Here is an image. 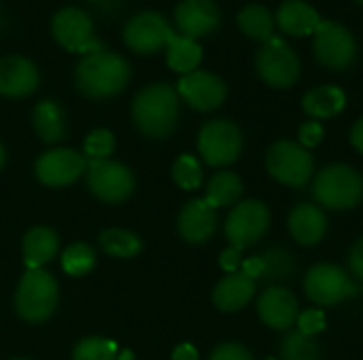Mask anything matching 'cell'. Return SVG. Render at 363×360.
Wrapping results in <instances>:
<instances>
[{
  "label": "cell",
  "mask_w": 363,
  "mask_h": 360,
  "mask_svg": "<svg viewBox=\"0 0 363 360\" xmlns=\"http://www.w3.org/2000/svg\"><path fill=\"white\" fill-rule=\"evenodd\" d=\"M130 74L132 70L123 55L102 49L83 55V59L77 64L74 70V83L85 98L106 100L121 93L128 87Z\"/></svg>",
  "instance_id": "1"
},
{
  "label": "cell",
  "mask_w": 363,
  "mask_h": 360,
  "mask_svg": "<svg viewBox=\"0 0 363 360\" xmlns=\"http://www.w3.org/2000/svg\"><path fill=\"white\" fill-rule=\"evenodd\" d=\"M179 93L168 83H153L143 87L132 102L134 125L147 138L162 140L170 136L179 123L181 106Z\"/></svg>",
  "instance_id": "2"
},
{
  "label": "cell",
  "mask_w": 363,
  "mask_h": 360,
  "mask_svg": "<svg viewBox=\"0 0 363 360\" xmlns=\"http://www.w3.org/2000/svg\"><path fill=\"white\" fill-rule=\"evenodd\" d=\"M313 197L330 210H353L363 199L362 174L345 163L328 166L313 180Z\"/></svg>",
  "instance_id": "3"
},
{
  "label": "cell",
  "mask_w": 363,
  "mask_h": 360,
  "mask_svg": "<svg viewBox=\"0 0 363 360\" xmlns=\"http://www.w3.org/2000/svg\"><path fill=\"white\" fill-rule=\"evenodd\" d=\"M57 308V282L45 269H28L15 293V310L21 320L38 325L51 318Z\"/></svg>",
  "instance_id": "4"
},
{
  "label": "cell",
  "mask_w": 363,
  "mask_h": 360,
  "mask_svg": "<svg viewBox=\"0 0 363 360\" xmlns=\"http://www.w3.org/2000/svg\"><path fill=\"white\" fill-rule=\"evenodd\" d=\"M51 34L55 42L70 53L89 55L104 49V42L96 36L91 15L79 6L60 8L51 17Z\"/></svg>",
  "instance_id": "5"
},
{
  "label": "cell",
  "mask_w": 363,
  "mask_h": 360,
  "mask_svg": "<svg viewBox=\"0 0 363 360\" xmlns=\"http://www.w3.org/2000/svg\"><path fill=\"white\" fill-rule=\"evenodd\" d=\"M266 168L274 180L287 187H304L315 174V159L308 149L294 140H279L266 153Z\"/></svg>",
  "instance_id": "6"
},
{
  "label": "cell",
  "mask_w": 363,
  "mask_h": 360,
  "mask_svg": "<svg viewBox=\"0 0 363 360\" xmlns=\"http://www.w3.org/2000/svg\"><path fill=\"white\" fill-rule=\"evenodd\" d=\"M313 51L321 66L330 70H347L357 59V42L355 36L338 21L321 19L315 30Z\"/></svg>",
  "instance_id": "7"
},
{
  "label": "cell",
  "mask_w": 363,
  "mask_h": 360,
  "mask_svg": "<svg viewBox=\"0 0 363 360\" xmlns=\"http://www.w3.org/2000/svg\"><path fill=\"white\" fill-rule=\"evenodd\" d=\"M198 151L204 163L213 168L230 166L242 153V132L228 119L208 121L198 134Z\"/></svg>",
  "instance_id": "8"
},
{
  "label": "cell",
  "mask_w": 363,
  "mask_h": 360,
  "mask_svg": "<svg viewBox=\"0 0 363 360\" xmlns=\"http://www.w3.org/2000/svg\"><path fill=\"white\" fill-rule=\"evenodd\" d=\"M270 229V210L264 202L245 199L236 204L225 221V238L236 250L255 246Z\"/></svg>",
  "instance_id": "9"
},
{
  "label": "cell",
  "mask_w": 363,
  "mask_h": 360,
  "mask_svg": "<svg viewBox=\"0 0 363 360\" xmlns=\"http://www.w3.org/2000/svg\"><path fill=\"white\" fill-rule=\"evenodd\" d=\"M304 291L315 306L330 308L342 303L349 297H355L359 293V286L342 267L332 263H319L308 269L304 278Z\"/></svg>",
  "instance_id": "10"
},
{
  "label": "cell",
  "mask_w": 363,
  "mask_h": 360,
  "mask_svg": "<svg viewBox=\"0 0 363 360\" xmlns=\"http://www.w3.org/2000/svg\"><path fill=\"white\" fill-rule=\"evenodd\" d=\"M257 74L277 89H287L296 85L300 79V57L298 53L283 40V38H270L264 42L255 57Z\"/></svg>",
  "instance_id": "11"
},
{
  "label": "cell",
  "mask_w": 363,
  "mask_h": 360,
  "mask_svg": "<svg viewBox=\"0 0 363 360\" xmlns=\"http://www.w3.org/2000/svg\"><path fill=\"white\" fill-rule=\"evenodd\" d=\"M85 178H87L89 191L106 204L125 202L134 193V187H136L132 170L113 159L87 161Z\"/></svg>",
  "instance_id": "12"
},
{
  "label": "cell",
  "mask_w": 363,
  "mask_h": 360,
  "mask_svg": "<svg viewBox=\"0 0 363 360\" xmlns=\"http://www.w3.org/2000/svg\"><path fill=\"white\" fill-rule=\"evenodd\" d=\"M174 34L168 19L157 11H140L132 15L123 25V42L138 55H151L166 49L168 38Z\"/></svg>",
  "instance_id": "13"
},
{
  "label": "cell",
  "mask_w": 363,
  "mask_h": 360,
  "mask_svg": "<svg viewBox=\"0 0 363 360\" xmlns=\"http://www.w3.org/2000/svg\"><path fill=\"white\" fill-rule=\"evenodd\" d=\"M87 170V159L74 149H53L36 159V178L51 189L72 185Z\"/></svg>",
  "instance_id": "14"
},
{
  "label": "cell",
  "mask_w": 363,
  "mask_h": 360,
  "mask_svg": "<svg viewBox=\"0 0 363 360\" xmlns=\"http://www.w3.org/2000/svg\"><path fill=\"white\" fill-rule=\"evenodd\" d=\"M179 98H183L194 110L211 112L219 108L225 102L228 87L215 72L208 70H194L189 74H183L177 85Z\"/></svg>",
  "instance_id": "15"
},
{
  "label": "cell",
  "mask_w": 363,
  "mask_h": 360,
  "mask_svg": "<svg viewBox=\"0 0 363 360\" xmlns=\"http://www.w3.org/2000/svg\"><path fill=\"white\" fill-rule=\"evenodd\" d=\"M221 23V11L215 0H181L174 8V25L187 38L213 34Z\"/></svg>",
  "instance_id": "16"
},
{
  "label": "cell",
  "mask_w": 363,
  "mask_h": 360,
  "mask_svg": "<svg viewBox=\"0 0 363 360\" xmlns=\"http://www.w3.org/2000/svg\"><path fill=\"white\" fill-rule=\"evenodd\" d=\"M257 314L266 327L274 331H287L298 323L300 303L291 291L283 286H270L257 299Z\"/></svg>",
  "instance_id": "17"
},
{
  "label": "cell",
  "mask_w": 363,
  "mask_h": 360,
  "mask_svg": "<svg viewBox=\"0 0 363 360\" xmlns=\"http://www.w3.org/2000/svg\"><path fill=\"white\" fill-rule=\"evenodd\" d=\"M40 74L32 59L23 55L0 57V95L28 98L38 89Z\"/></svg>",
  "instance_id": "18"
},
{
  "label": "cell",
  "mask_w": 363,
  "mask_h": 360,
  "mask_svg": "<svg viewBox=\"0 0 363 360\" xmlns=\"http://www.w3.org/2000/svg\"><path fill=\"white\" fill-rule=\"evenodd\" d=\"M177 227L187 244H206L217 229V214L204 199H191L183 206Z\"/></svg>",
  "instance_id": "19"
},
{
  "label": "cell",
  "mask_w": 363,
  "mask_h": 360,
  "mask_svg": "<svg viewBox=\"0 0 363 360\" xmlns=\"http://www.w3.org/2000/svg\"><path fill=\"white\" fill-rule=\"evenodd\" d=\"M289 233L302 246L319 244L328 233V216L325 212L308 202L298 204L289 214Z\"/></svg>",
  "instance_id": "20"
},
{
  "label": "cell",
  "mask_w": 363,
  "mask_h": 360,
  "mask_svg": "<svg viewBox=\"0 0 363 360\" xmlns=\"http://www.w3.org/2000/svg\"><path fill=\"white\" fill-rule=\"evenodd\" d=\"M274 23L289 36H311L319 28L321 17L306 0H285L274 15Z\"/></svg>",
  "instance_id": "21"
},
{
  "label": "cell",
  "mask_w": 363,
  "mask_h": 360,
  "mask_svg": "<svg viewBox=\"0 0 363 360\" xmlns=\"http://www.w3.org/2000/svg\"><path fill=\"white\" fill-rule=\"evenodd\" d=\"M257 280L249 278L242 272L228 274L213 291V301L221 312H238L242 310L255 295Z\"/></svg>",
  "instance_id": "22"
},
{
  "label": "cell",
  "mask_w": 363,
  "mask_h": 360,
  "mask_svg": "<svg viewBox=\"0 0 363 360\" xmlns=\"http://www.w3.org/2000/svg\"><path fill=\"white\" fill-rule=\"evenodd\" d=\"M60 240L51 227H32L23 238V263L28 269H43L57 255Z\"/></svg>",
  "instance_id": "23"
},
{
  "label": "cell",
  "mask_w": 363,
  "mask_h": 360,
  "mask_svg": "<svg viewBox=\"0 0 363 360\" xmlns=\"http://www.w3.org/2000/svg\"><path fill=\"white\" fill-rule=\"evenodd\" d=\"M345 106H347V93L336 85L315 87L302 100V108L313 121L332 119V117L340 115L345 110Z\"/></svg>",
  "instance_id": "24"
},
{
  "label": "cell",
  "mask_w": 363,
  "mask_h": 360,
  "mask_svg": "<svg viewBox=\"0 0 363 360\" xmlns=\"http://www.w3.org/2000/svg\"><path fill=\"white\" fill-rule=\"evenodd\" d=\"M202 47L198 45V40L187 38L179 32H174L168 38L166 45V64L170 70L179 72V74H189L194 70H198L200 62H202Z\"/></svg>",
  "instance_id": "25"
},
{
  "label": "cell",
  "mask_w": 363,
  "mask_h": 360,
  "mask_svg": "<svg viewBox=\"0 0 363 360\" xmlns=\"http://www.w3.org/2000/svg\"><path fill=\"white\" fill-rule=\"evenodd\" d=\"M32 123L38 134V138L47 144H55L64 140L66 136V119L64 110L57 102L53 100H43L34 106L32 112Z\"/></svg>",
  "instance_id": "26"
},
{
  "label": "cell",
  "mask_w": 363,
  "mask_h": 360,
  "mask_svg": "<svg viewBox=\"0 0 363 360\" xmlns=\"http://www.w3.org/2000/svg\"><path fill=\"white\" fill-rule=\"evenodd\" d=\"M236 23L240 28V32L245 36H249L251 40L257 42H268L270 38H274V17L272 13L264 6V4H247L238 11L236 15Z\"/></svg>",
  "instance_id": "27"
},
{
  "label": "cell",
  "mask_w": 363,
  "mask_h": 360,
  "mask_svg": "<svg viewBox=\"0 0 363 360\" xmlns=\"http://www.w3.org/2000/svg\"><path fill=\"white\" fill-rule=\"evenodd\" d=\"M242 195V180L234 172H217L208 185H206V195L204 202L215 210V208H225L234 206Z\"/></svg>",
  "instance_id": "28"
},
{
  "label": "cell",
  "mask_w": 363,
  "mask_h": 360,
  "mask_svg": "<svg viewBox=\"0 0 363 360\" xmlns=\"http://www.w3.org/2000/svg\"><path fill=\"white\" fill-rule=\"evenodd\" d=\"M100 246L108 257L115 259H132L140 252V238L125 229H106L100 233Z\"/></svg>",
  "instance_id": "29"
},
{
  "label": "cell",
  "mask_w": 363,
  "mask_h": 360,
  "mask_svg": "<svg viewBox=\"0 0 363 360\" xmlns=\"http://www.w3.org/2000/svg\"><path fill=\"white\" fill-rule=\"evenodd\" d=\"M264 261V280L268 282H285L291 280V276L296 274V257L285 250V248H270L264 255H259Z\"/></svg>",
  "instance_id": "30"
},
{
  "label": "cell",
  "mask_w": 363,
  "mask_h": 360,
  "mask_svg": "<svg viewBox=\"0 0 363 360\" xmlns=\"http://www.w3.org/2000/svg\"><path fill=\"white\" fill-rule=\"evenodd\" d=\"M96 265V252L91 246L83 244V242H77V244H70L64 252H62V267L68 276L72 278H81V276H87Z\"/></svg>",
  "instance_id": "31"
},
{
  "label": "cell",
  "mask_w": 363,
  "mask_h": 360,
  "mask_svg": "<svg viewBox=\"0 0 363 360\" xmlns=\"http://www.w3.org/2000/svg\"><path fill=\"white\" fill-rule=\"evenodd\" d=\"M281 360H321V348L317 346L315 337L291 331L281 342Z\"/></svg>",
  "instance_id": "32"
},
{
  "label": "cell",
  "mask_w": 363,
  "mask_h": 360,
  "mask_svg": "<svg viewBox=\"0 0 363 360\" xmlns=\"http://www.w3.org/2000/svg\"><path fill=\"white\" fill-rule=\"evenodd\" d=\"M117 344L106 337H85L72 350V360H117Z\"/></svg>",
  "instance_id": "33"
},
{
  "label": "cell",
  "mask_w": 363,
  "mask_h": 360,
  "mask_svg": "<svg viewBox=\"0 0 363 360\" xmlns=\"http://www.w3.org/2000/svg\"><path fill=\"white\" fill-rule=\"evenodd\" d=\"M172 178L185 191L200 189V185H202V166H200V161L194 155H181L172 163Z\"/></svg>",
  "instance_id": "34"
},
{
  "label": "cell",
  "mask_w": 363,
  "mask_h": 360,
  "mask_svg": "<svg viewBox=\"0 0 363 360\" xmlns=\"http://www.w3.org/2000/svg\"><path fill=\"white\" fill-rule=\"evenodd\" d=\"M83 151L85 157L89 161H100V159H108L115 151V136L108 129H94L91 134H87L85 142H83Z\"/></svg>",
  "instance_id": "35"
},
{
  "label": "cell",
  "mask_w": 363,
  "mask_h": 360,
  "mask_svg": "<svg viewBox=\"0 0 363 360\" xmlns=\"http://www.w3.org/2000/svg\"><path fill=\"white\" fill-rule=\"evenodd\" d=\"M325 329V314L317 308L304 310L298 316V331L306 337H315Z\"/></svg>",
  "instance_id": "36"
},
{
  "label": "cell",
  "mask_w": 363,
  "mask_h": 360,
  "mask_svg": "<svg viewBox=\"0 0 363 360\" xmlns=\"http://www.w3.org/2000/svg\"><path fill=\"white\" fill-rule=\"evenodd\" d=\"M323 136H325V129H323V125H321L319 121H306V123L300 125L298 142H300L304 149L311 151V149H315V146L321 144Z\"/></svg>",
  "instance_id": "37"
},
{
  "label": "cell",
  "mask_w": 363,
  "mask_h": 360,
  "mask_svg": "<svg viewBox=\"0 0 363 360\" xmlns=\"http://www.w3.org/2000/svg\"><path fill=\"white\" fill-rule=\"evenodd\" d=\"M208 360H253V356L245 346L228 342V344H221L219 348H215Z\"/></svg>",
  "instance_id": "38"
},
{
  "label": "cell",
  "mask_w": 363,
  "mask_h": 360,
  "mask_svg": "<svg viewBox=\"0 0 363 360\" xmlns=\"http://www.w3.org/2000/svg\"><path fill=\"white\" fill-rule=\"evenodd\" d=\"M349 269L359 282H363V238L357 240L349 250Z\"/></svg>",
  "instance_id": "39"
},
{
  "label": "cell",
  "mask_w": 363,
  "mask_h": 360,
  "mask_svg": "<svg viewBox=\"0 0 363 360\" xmlns=\"http://www.w3.org/2000/svg\"><path fill=\"white\" fill-rule=\"evenodd\" d=\"M219 265H221V269L223 272H228V274H234V272H240L238 267L242 265V259H240V250H236V248H228V250H223L221 252V257H219Z\"/></svg>",
  "instance_id": "40"
},
{
  "label": "cell",
  "mask_w": 363,
  "mask_h": 360,
  "mask_svg": "<svg viewBox=\"0 0 363 360\" xmlns=\"http://www.w3.org/2000/svg\"><path fill=\"white\" fill-rule=\"evenodd\" d=\"M242 274H247L249 278H253V280H257V278H262L264 276V261H262V257H253V259H247L245 263H242V269H240Z\"/></svg>",
  "instance_id": "41"
},
{
  "label": "cell",
  "mask_w": 363,
  "mask_h": 360,
  "mask_svg": "<svg viewBox=\"0 0 363 360\" xmlns=\"http://www.w3.org/2000/svg\"><path fill=\"white\" fill-rule=\"evenodd\" d=\"M200 359V354H198V350L191 346V344H181V346H177L174 348V352H172V360H198Z\"/></svg>",
  "instance_id": "42"
},
{
  "label": "cell",
  "mask_w": 363,
  "mask_h": 360,
  "mask_svg": "<svg viewBox=\"0 0 363 360\" xmlns=\"http://www.w3.org/2000/svg\"><path fill=\"white\" fill-rule=\"evenodd\" d=\"M351 144L363 155V117L359 121H355V125L351 129Z\"/></svg>",
  "instance_id": "43"
},
{
  "label": "cell",
  "mask_w": 363,
  "mask_h": 360,
  "mask_svg": "<svg viewBox=\"0 0 363 360\" xmlns=\"http://www.w3.org/2000/svg\"><path fill=\"white\" fill-rule=\"evenodd\" d=\"M4 161H6V151H4V146H2V142H0V170H2V166H4Z\"/></svg>",
  "instance_id": "44"
},
{
  "label": "cell",
  "mask_w": 363,
  "mask_h": 360,
  "mask_svg": "<svg viewBox=\"0 0 363 360\" xmlns=\"http://www.w3.org/2000/svg\"><path fill=\"white\" fill-rule=\"evenodd\" d=\"M355 2H357V4H362V6H363V0H355Z\"/></svg>",
  "instance_id": "45"
},
{
  "label": "cell",
  "mask_w": 363,
  "mask_h": 360,
  "mask_svg": "<svg viewBox=\"0 0 363 360\" xmlns=\"http://www.w3.org/2000/svg\"><path fill=\"white\" fill-rule=\"evenodd\" d=\"M91 2H100V0H91Z\"/></svg>",
  "instance_id": "46"
},
{
  "label": "cell",
  "mask_w": 363,
  "mask_h": 360,
  "mask_svg": "<svg viewBox=\"0 0 363 360\" xmlns=\"http://www.w3.org/2000/svg\"><path fill=\"white\" fill-rule=\"evenodd\" d=\"M15 360H26V359H15Z\"/></svg>",
  "instance_id": "47"
},
{
  "label": "cell",
  "mask_w": 363,
  "mask_h": 360,
  "mask_svg": "<svg viewBox=\"0 0 363 360\" xmlns=\"http://www.w3.org/2000/svg\"><path fill=\"white\" fill-rule=\"evenodd\" d=\"M268 360H274V359H268Z\"/></svg>",
  "instance_id": "48"
}]
</instances>
